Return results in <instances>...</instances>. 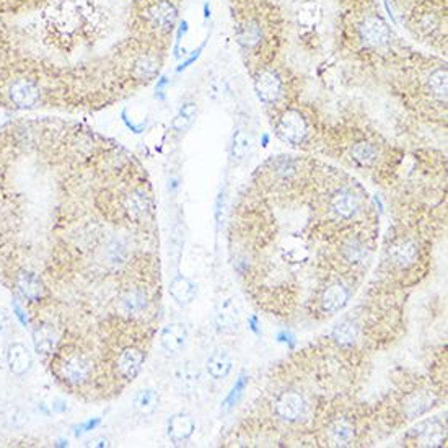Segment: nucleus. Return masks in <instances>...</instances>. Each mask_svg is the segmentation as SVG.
Returning <instances> with one entry per match:
<instances>
[{"mask_svg":"<svg viewBox=\"0 0 448 448\" xmlns=\"http://www.w3.org/2000/svg\"><path fill=\"white\" fill-rule=\"evenodd\" d=\"M134 406H136V409L144 416L155 413V409L158 408V393L155 390L140 391L139 395L136 396Z\"/></svg>","mask_w":448,"mask_h":448,"instance_id":"obj_26","label":"nucleus"},{"mask_svg":"<svg viewBox=\"0 0 448 448\" xmlns=\"http://www.w3.org/2000/svg\"><path fill=\"white\" fill-rule=\"evenodd\" d=\"M199 380H200L199 370L194 368L193 365H189V364L183 365V367L178 370V373H176L178 385H180V388L185 393H193L196 388H198Z\"/></svg>","mask_w":448,"mask_h":448,"instance_id":"obj_22","label":"nucleus"},{"mask_svg":"<svg viewBox=\"0 0 448 448\" xmlns=\"http://www.w3.org/2000/svg\"><path fill=\"white\" fill-rule=\"evenodd\" d=\"M419 248L413 240H400L390 248L391 261L400 268H409L418 261Z\"/></svg>","mask_w":448,"mask_h":448,"instance_id":"obj_14","label":"nucleus"},{"mask_svg":"<svg viewBox=\"0 0 448 448\" xmlns=\"http://www.w3.org/2000/svg\"><path fill=\"white\" fill-rule=\"evenodd\" d=\"M274 409H276V414L281 419L287 420V422H295V420L304 418L306 404L304 396L299 391L289 390L282 391L277 396L276 403H274Z\"/></svg>","mask_w":448,"mask_h":448,"instance_id":"obj_3","label":"nucleus"},{"mask_svg":"<svg viewBox=\"0 0 448 448\" xmlns=\"http://www.w3.org/2000/svg\"><path fill=\"white\" fill-rule=\"evenodd\" d=\"M187 342V329L183 323L167 324L160 333V344L167 352L178 354L185 349Z\"/></svg>","mask_w":448,"mask_h":448,"instance_id":"obj_10","label":"nucleus"},{"mask_svg":"<svg viewBox=\"0 0 448 448\" xmlns=\"http://www.w3.org/2000/svg\"><path fill=\"white\" fill-rule=\"evenodd\" d=\"M360 36H362L365 43L375 46V48L385 46L390 43L391 39L390 28H388L386 23L378 17L365 18L362 25H360Z\"/></svg>","mask_w":448,"mask_h":448,"instance_id":"obj_7","label":"nucleus"},{"mask_svg":"<svg viewBox=\"0 0 448 448\" xmlns=\"http://www.w3.org/2000/svg\"><path fill=\"white\" fill-rule=\"evenodd\" d=\"M178 10L171 0H158L149 8V18L155 28L162 31H171L176 23Z\"/></svg>","mask_w":448,"mask_h":448,"instance_id":"obj_9","label":"nucleus"},{"mask_svg":"<svg viewBox=\"0 0 448 448\" xmlns=\"http://www.w3.org/2000/svg\"><path fill=\"white\" fill-rule=\"evenodd\" d=\"M198 294V287L191 279L185 276H176L170 284V295L180 305H189Z\"/></svg>","mask_w":448,"mask_h":448,"instance_id":"obj_15","label":"nucleus"},{"mask_svg":"<svg viewBox=\"0 0 448 448\" xmlns=\"http://www.w3.org/2000/svg\"><path fill=\"white\" fill-rule=\"evenodd\" d=\"M342 256L347 263L351 264H362L368 258V248L362 240L352 239L347 241L342 248Z\"/></svg>","mask_w":448,"mask_h":448,"instance_id":"obj_21","label":"nucleus"},{"mask_svg":"<svg viewBox=\"0 0 448 448\" xmlns=\"http://www.w3.org/2000/svg\"><path fill=\"white\" fill-rule=\"evenodd\" d=\"M331 209L337 217L347 221V218H352L355 216V214L359 212V209H360L359 198L352 193V191L342 189V191H339V193H336L335 196H333Z\"/></svg>","mask_w":448,"mask_h":448,"instance_id":"obj_13","label":"nucleus"},{"mask_svg":"<svg viewBox=\"0 0 448 448\" xmlns=\"http://www.w3.org/2000/svg\"><path fill=\"white\" fill-rule=\"evenodd\" d=\"M6 359L8 370H10V373L15 375V377H25L31 370V367H33V355H31L28 347L20 341H13L12 344L7 347Z\"/></svg>","mask_w":448,"mask_h":448,"instance_id":"obj_5","label":"nucleus"},{"mask_svg":"<svg viewBox=\"0 0 448 448\" xmlns=\"http://www.w3.org/2000/svg\"><path fill=\"white\" fill-rule=\"evenodd\" d=\"M207 373L214 380H225L233 368V355L228 349H217L210 354L205 364Z\"/></svg>","mask_w":448,"mask_h":448,"instance_id":"obj_11","label":"nucleus"},{"mask_svg":"<svg viewBox=\"0 0 448 448\" xmlns=\"http://www.w3.org/2000/svg\"><path fill=\"white\" fill-rule=\"evenodd\" d=\"M308 126H306L305 118L295 109H289L282 114V118L277 122V134L282 140L289 144H301L305 140Z\"/></svg>","mask_w":448,"mask_h":448,"instance_id":"obj_2","label":"nucleus"},{"mask_svg":"<svg viewBox=\"0 0 448 448\" xmlns=\"http://www.w3.org/2000/svg\"><path fill=\"white\" fill-rule=\"evenodd\" d=\"M357 337H359V326L355 323L349 321V319L339 323L335 329H333V339H335L336 344L339 346L349 347L352 344H355Z\"/></svg>","mask_w":448,"mask_h":448,"instance_id":"obj_20","label":"nucleus"},{"mask_svg":"<svg viewBox=\"0 0 448 448\" xmlns=\"http://www.w3.org/2000/svg\"><path fill=\"white\" fill-rule=\"evenodd\" d=\"M251 149H253V137H251L245 129L235 131L230 145V157L233 162L235 163L243 162V160L250 155Z\"/></svg>","mask_w":448,"mask_h":448,"instance_id":"obj_18","label":"nucleus"},{"mask_svg":"<svg viewBox=\"0 0 448 448\" xmlns=\"http://www.w3.org/2000/svg\"><path fill=\"white\" fill-rule=\"evenodd\" d=\"M419 447H440L445 442V426L438 420H426L414 427L409 433Z\"/></svg>","mask_w":448,"mask_h":448,"instance_id":"obj_6","label":"nucleus"},{"mask_svg":"<svg viewBox=\"0 0 448 448\" xmlns=\"http://www.w3.org/2000/svg\"><path fill=\"white\" fill-rule=\"evenodd\" d=\"M433 401L436 398L432 395H429L427 391H420L416 393V395L409 396L408 401L404 404V413L409 416V418H416V416L424 414L426 411H429L433 406Z\"/></svg>","mask_w":448,"mask_h":448,"instance_id":"obj_19","label":"nucleus"},{"mask_svg":"<svg viewBox=\"0 0 448 448\" xmlns=\"http://www.w3.org/2000/svg\"><path fill=\"white\" fill-rule=\"evenodd\" d=\"M167 431H168V437H170L175 443L189 440L196 431L194 419L191 418L189 414L178 413L175 416H171L170 420H168Z\"/></svg>","mask_w":448,"mask_h":448,"instance_id":"obj_12","label":"nucleus"},{"mask_svg":"<svg viewBox=\"0 0 448 448\" xmlns=\"http://www.w3.org/2000/svg\"><path fill=\"white\" fill-rule=\"evenodd\" d=\"M240 326L239 306L232 299H223L217 306L216 312V328L218 333L232 335Z\"/></svg>","mask_w":448,"mask_h":448,"instance_id":"obj_8","label":"nucleus"},{"mask_svg":"<svg viewBox=\"0 0 448 448\" xmlns=\"http://www.w3.org/2000/svg\"><path fill=\"white\" fill-rule=\"evenodd\" d=\"M427 85L436 97H438L440 100H445L447 98V71L445 68H437V71H433L431 77H429Z\"/></svg>","mask_w":448,"mask_h":448,"instance_id":"obj_27","label":"nucleus"},{"mask_svg":"<svg viewBox=\"0 0 448 448\" xmlns=\"http://www.w3.org/2000/svg\"><path fill=\"white\" fill-rule=\"evenodd\" d=\"M160 71V61L153 54H142L132 66V77L136 80L149 82L155 79Z\"/></svg>","mask_w":448,"mask_h":448,"instance_id":"obj_17","label":"nucleus"},{"mask_svg":"<svg viewBox=\"0 0 448 448\" xmlns=\"http://www.w3.org/2000/svg\"><path fill=\"white\" fill-rule=\"evenodd\" d=\"M349 295V289H347L344 284H341V282H336V284L329 286L328 289L324 290L321 299L323 308L326 310V312H337V310H341L342 306L347 304Z\"/></svg>","mask_w":448,"mask_h":448,"instance_id":"obj_16","label":"nucleus"},{"mask_svg":"<svg viewBox=\"0 0 448 448\" xmlns=\"http://www.w3.org/2000/svg\"><path fill=\"white\" fill-rule=\"evenodd\" d=\"M196 116H198V104L193 102L183 104V106L180 108V111H178V114L175 116V120H173V124H171L173 129H175L176 132L186 131L187 127L193 124Z\"/></svg>","mask_w":448,"mask_h":448,"instance_id":"obj_24","label":"nucleus"},{"mask_svg":"<svg viewBox=\"0 0 448 448\" xmlns=\"http://www.w3.org/2000/svg\"><path fill=\"white\" fill-rule=\"evenodd\" d=\"M354 438V427L347 420H339L329 431V440L335 445H349Z\"/></svg>","mask_w":448,"mask_h":448,"instance_id":"obj_25","label":"nucleus"},{"mask_svg":"<svg viewBox=\"0 0 448 448\" xmlns=\"http://www.w3.org/2000/svg\"><path fill=\"white\" fill-rule=\"evenodd\" d=\"M254 90L258 98L264 103H276L279 98L282 97V90H284V84L282 79L276 72L272 71H263L256 75L254 79Z\"/></svg>","mask_w":448,"mask_h":448,"instance_id":"obj_4","label":"nucleus"},{"mask_svg":"<svg viewBox=\"0 0 448 448\" xmlns=\"http://www.w3.org/2000/svg\"><path fill=\"white\" fill-rule=\"evenodd\" d=\"M79 129L56 118L0 127V286L30 326L39 362L67 393H85L84 287L131 264L127 235L82 207Z\"/></svg>","mask_w":448,"mask_h":448,"instance_id":"obj_1","label":"nucleus"},{"mask_svg":"<svg viewBox=\"0 0 448 448\" xmlns=\"http://www.w3.org/2000/svg\"><path fill=\"white\" fill-rule=\"evenodd\" d=\"M13 323H12V317L8 315L6 310L0 308V335H6L12 329Z\"/></svg>","mask_w":448,"mask_h":448,"instance_id":"obj_28","label":"nucleus"},{"mask_svg":"<svg viewBox=\"0 0 448 448\" xmlns=\"http://www.w3.org/2000/svg\"><path fill=\"white\" fill-rule=\"evenodd\" d=\"M352 158L362 165V167H372L378 160V149L373 144L359 142L352 147Z\"/></svg>","mask_w":448,"mask_h":448,"instance_id":"obj_23","label":"nucleus"}]
</instances>
